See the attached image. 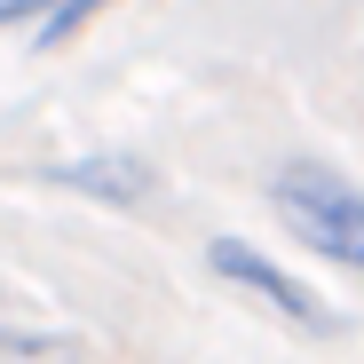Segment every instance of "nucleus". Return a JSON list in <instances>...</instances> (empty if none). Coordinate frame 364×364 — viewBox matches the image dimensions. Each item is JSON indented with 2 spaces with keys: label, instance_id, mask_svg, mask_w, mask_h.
<instances>
[{
  "label": "nucleus",
  "instance_id": "nucleus-1",
  "mask_svg": "<svg viewBox=\"0 0 364 364\" xmlns=\"http://www.w3.org/2000/svg\"><path fill=\"white\" fill-rule=\"evenodd\" d=\"M262 198L269 214L309 246L317 262L364 277V182H348L333 159H309V151H293L262 174Z\"/></svg>",
  "mask_w": 364,
  "mask_h": 364
},
{
  "label": "nucleus",
  "instance_id": "nucleus-2",
  "mask_svg": "<svg viewBox=\"0 0 364 364\" xmlns=\"http://www.w3.org/2000/svg\"><path fill=\"white\" fill-rule=\"evenodd\" d=\"M206 269H214L230 293L262 301V309H269L277 325H293L301 341H341V333H348V317L333 309V301H325L317 285H301L285 262H269L254 237H206Z\"/></svg>",
  "mask_w": 364,
  "mask_h": 364
},
{
  "label": "nucleus",
  "instance_id": "nucleus-3",
  "mask_svg": "<svg viewBox=\"0 0 364 364\" xmlns=\"http://www.w3.org/2000/svg\"><path fill=\"white\" fill-rule=\"evenodd\" d=\"M48 182H55V191H72V198H87V206H103V214H143V206L159 198V166L135 159V151H80V159H55Z\"/></svg>",
  "mask_w": 364,
  "mask_h": 364
},
{
  "label": "nucleus",
  "instance_id": "nucleus-4",
  "mask_svg": "<svg viewBox=\"0 0 364 364\" xmlns=\"http://www.w3.org/2000/svg\"><path fill=\"white\" fill-rule=\"evenodd\" d=\"M0 364H80V341L40 325H0Z\"/></svg>",
  "mask_w": 364,
  "mask_h": 364
},
{
  "label": "nucleus",
  "instance_id": "nucleus-5",
  "mask_svg": "<svg viewBox=\"0 0 364 364\" xmlns=\"http://www.w3.org/2000/svg\"><path fill=\"white\" fill-rule=\"evenodd\" d=\"M103 9H111V0H64V9H55V16L32 32V48H40V55H48V48H72V40H80L95 16H103Z\"/></svg>",
  "mask_w": 364,
  "mask_h": 364
},
{
  "label": "nucleus",
  "instance_id": "nucleus-6",
  "mask_svg": "<svg viewBox=\"0 0 364 364\" xmlns=\"http://www.w3.org/2000/svg\"><path fill=\"white\" fill-rule=\"evenodd\" d=\"M64 0H0V32H40Z\"/></svg>",
  "mask_w": 364,
  "mask_h": 364
}]
</instances>
